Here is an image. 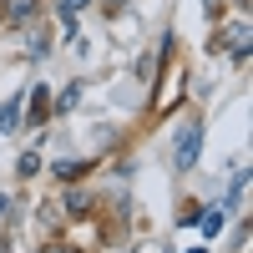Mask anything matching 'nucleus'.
<instances>
[{
    "instance_id": "obj_5",
    "label": "nucleus",
    "mask_w": 253,
    "mask_h": 253,
    "mask_svg": "<svg viewBox=\"0 0 253 253\" xmlns=\"http://www.w3.org/2000/svg\"><path fill=\"white\" fill-rule=\"evenodd\" d=\"M46 112H51V91L36 86V91H31V122H46Z\"/></svg>"
},
{
    "instance_id": "obj_8",
    "label": "nucleus",
    "mask_w": 253,
    "mask_h": 253,
    "mask_svg": "<svg viewBox=\"0 0 253 253\" xmlns=\"http://www.w3.org/2000/svg\"><path fill=\"white\" fill-rule=\"evenodd\" d=\"M41 253H76V248H41Z\"/></svg>"
},
{
    "instance_id": "obj_4",
    "label": "nucleus",
    "mask_w": 253,
    "mask_h": 253,
    "mask_svg": "<svg viewBox=\"0 0 253 253\" xmlns=\"http://www.w3.org/2000/svg\"><path fill=\"white\" fill-rule=\"evenodd\" d=\"M228 208H233V213H243V208H248V172H238V177H233V193H228Z\"/></svg>"
},
{
    "instance_id": "obj_7",
    "label": "nucleus",
    "mask_w": 253,
    "mask_h": 253,
    "mask_svg": "<svg viewBox=\"0 0 253 253\" xmlns=\"http://www.w3.org/2000/svg\"><path fill=\"white\" fill-rule=\"evenodd\" d=\"M36 167H41V152H26V157H20V177H31Z\"/></svg>"
},
{
    "instance_id": "obj_3",
    "label": "nucleus",
    "mask_w": 253,
    "mask_h": 253,
    "mask_svg": "<svg viewBox=\"0 0 253 253\" xmlns=\"http://www.w3.org/2000/svg\"><path fill=\"white\" fill-rule=\"evenodd\" d=\"M223 218H228L223 208H208V213H198V228H203V238H218V233H223Z\"/></svg>"
},
{
    "instance_id": "obj_6",
    "label": "nucleus",
    "mask_w": 253,
    "mask_h": 253,
    "mask_svg": "<svg viewBox=\"0 0 253 253\" xmlns=\"http://www.w3.org/2000/svg\"><path fill=\"white\" fill-rule=\"evenodd\" d=\"M36 10V0H5V15H15V20H26Z\"/></svg>"
},
{
    "instance_id": "obj_9",
    "label": "nucleus",
    "mask_w": 253,
    "mask_h": 253,
    "mask_svg": "<svg viewBox=\"0 0 253 253\" xmlns=\"http://www.w3.org/2000/svg\"><path fill=\"white\" fill-rule=\"evenodd\" d=\"M0 253H15V248H10V243H5V238H0Z\"/></svg>"
},
{
    "instance_id": "obj_1",
    "label": "nucleus",
    "mask_w": 253,
    "mask_h": 253,
    "mask_svg": "<svg viewBox=\"0 0 253 253\" xmlns=\"http://www.w3.org/2000/svg\"><path fill=\"white\" fill-rule=\"evenodd\" d=\"M198 147H203V122H198V117H187V122L177 126V137H172V162L182 167V172L198 162Z\"/></svg>"
},
{
    "instance_id": "obj_2",
    "label": "nucleus",
    "mask_w": 253,
    "mask_h": 253,
    "mask_svg": "<svg viewBox=\"0 0 253 253\" xmlns=\"http://www.w3.org/2000/svg\"><path fill=\"white\" fill-rule=\"evenodd\" d=\"M20 122H26V101H20V96H10L5 107H0V132H15Z\"/></svg>"
}]
</instances>
